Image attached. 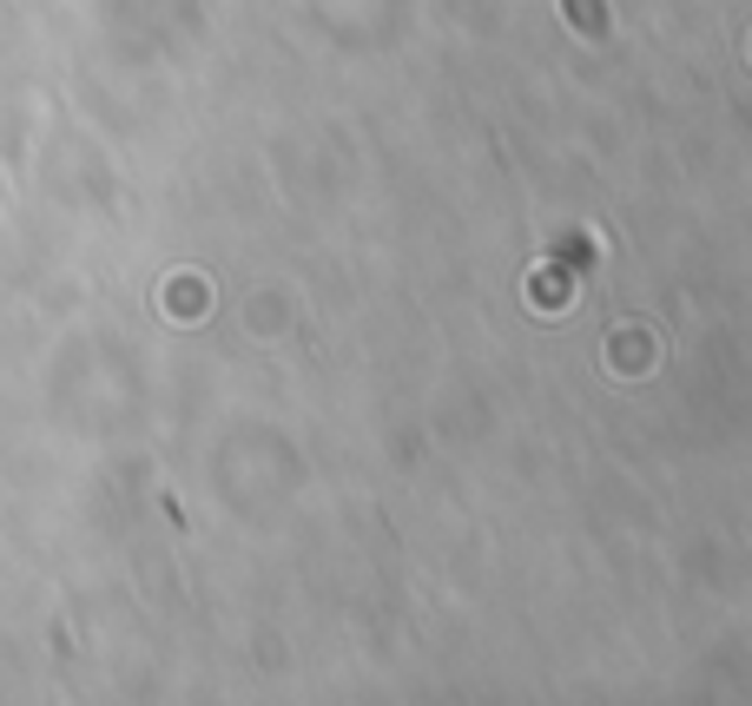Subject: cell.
I'll return each mask as SVG.
<instances>
[{"mask_svg":"<svg viewBox=\"0 0 752 706\" xmlns=\"http://www.w3.org/2000/svg\"><path fill=\"white\" fill-rule=\"evenodd\" d=\"M568 14L581 21V34H608V14L595 8V0H568Z\"/></svg>","mask_w":752,"mask_h":706,"instance_id":"6da1fadb","label":"cell"}]
</instances>
